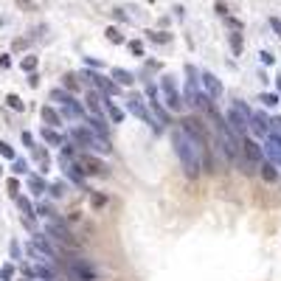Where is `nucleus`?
<instances>
[{
    "label": "nucleus",
    "instance_id": "nucleus-27",
    "mask_svg": "<svg viewBox=\"0 0 281 281\" xmlns=\"http://www.w3.org/2000/svg\"><path fill=\"white\" fill-rule=\"evenodd\" d=\"M62 87H65L67 93H79V90H82L79 74H65V76H62Z\"/></svg>",
    "mask_w": 281,
    "mask_h": 281
},
{
    "label": "nucleus",
    "instance_id": "nucleus-1",
    "mask_svg": "<svg viewBox=\"0 0 281 281\" xmlns=\"http://www.w3.org/2000/svg\"><path fill=\"white\" fill-rule=\"evenodd\" d=\"M169 138H171V147H174V155H178V163H180V171L186 174L189 183H197L202 178V166H200V152L197 147L189 140V135L180 129V124L169 129Z\"/></svg>",
    "mask_w": 281,
    "mask_h": 281
},
{
    "label": "nucleus",
    "instance_id": "nucleus-20",
    "mask_svg": "<svg viewBox=\"0 0 281 281\" xmlns=\"http://www.w3.org/2000/svg\"><path fill=\"white\" fill-rule=\"evenodd\" d=\"M110 79L116 82V85H121V87H132L138 76H135V74H129L127 67H113V71H110Z\"/></svg>",
    "mask_w": 281,
    "mask_h": 281
},
{
    "label": "nucleus",
    "instance_id": "nucleus-33",
    "mask_svg": "<svg viewBox=\"0 0 281 281\" xmlns=\"http://www.w3.org/2000/svg\"><path fill=\"white\" fill-rule=\"evenodd\" d=\"M0 158H6V160H17V152H14V147L9 144V140H0Z\"/></svg>",
    "mask_w": 281,
    "mask_h": 281
},
{
    "label": "nucleus",
    "instance_id": "nucleus-48",
    "mask_svg": "<svg viewBox=\"0 0 281 281\" xmlns=\"http://www.w3.org/2000/svg\"><path fill=\"white\" fill-rule=\"evenodd\" d=\"M23 281H28V278H23Z\"/></svg>",
    "mask_w": 281,
    "mask_h": 281
},
{
    "label": "nucleus",
    "instance_id": "nucleus-5",
    "mask_svg": "<svg viewBox=\"0 0 281 281\" xmlns=\"http://www.w3.org/2000/svg\"><path fill=\"white\" fill-rule=\"evenodd\" d=\"M158 87H160V93H163L166 110H169L171 116H183V110H186V98H183V93H180L178 79H174L171 74H163V76H160V82H158Z\"/></svg>",
    "mask_w": 281,
    "mask_h": 281
},
{
    "label": "nucleus",
    "instance_id": "nucleus-46",
    "mask_svg": "<svg viewBox=\"0 0 281 281\" xmlns=\"http://www.w3.org/2000/svg\"><path fill=\"white\" fill-rule=\"evenodd\" d=\"M28 85H31V87H37V85H40V76H37V74H31V76H28Z\"/></svg>",
    "mask_w": 281,
    "mask_h": 281
},
{
    "label": "nucleus",
    "instance_id": "nucleus-40",
    "mask_svg": "<svg viewBox=\"0 0 281 281\" xmlns=\"http://www.w3.org/2000/svg\"><path fill=\"white\" fill-rule=\"evenodd\" d=\"M214 9H217V14H220V17H228V3H225V0H217Z\"/></svg>",
    "mask_w": 281,
    "mask_h": 281
},
{
    "label": "nucleus",
    "instance_id": "nucleus-15",
    "mask_svg": "<svg viewBox=\"0 0 281 281\" xmlns=\"http://www.w3.org/2000/svg\"><path fill=\"white\" fill-rule=\"evenodd\" d=\"M259 180H262L264 186H275L281 180V169L273 163V160H264V163L259 166Z\"/></svg>",
    "mask_w": 281,
    "mask_h": 281
},
{
    "label": "nucleus",
    "instance_id": "nucleus-2",
    "mask_svg": "<svg viewBox=\"0 0 281 281\" xmlns=\"http://www.w3.org/2000/svg\"><path fill=\"white\" fill-rule=\"evenodd\" d=\"M180 129H183L186 135H189V140L197 147V152H202V149L214 147V140H211V132H208V124L205 118L200 116V113H183V116L178 118Z\"/></svg>",
    "mask_w": 281,
    "mask_h": 281
},
{
    "label": "nucleus",
    "instance_id": "nucleus-16",
    "mask_svg": "<svg viewBox=\"0 0 281 281\" xmlns=\"http://www.w3.org/2000/svg\"><path fill=\"white\" fill-rule=\"evenodd\" d=\"M31 158H34V163H37V171L40 174H48L51 171V152H48V147H34L31 149Z\"/></svg>",
    "mask_w": 281,
    "mask_h": 281
},
{
    "label": "nucleus",
    "instance_id": "nucleus-19",
    "mask_svg": "<svg viewBox=\"0 0 281 281\" xmlns=\"http://www.w3.org/2000/svg\"><path fill=\"white\" fill-rule=\"evenodd\" d=\"M85 107L90 110V116H104V104H101V93L93 87L85 93Z\"/></svg>",
    "mask_w": 281,
    "mask_h": 281
},
{
    "label": "nucleus",
    "instance_id": "nucleus-41",
    "mask_svg": "<svg viewBox=\"0 0 281 281\" xmlns=\"http://www.w3.org/2000/svg\"><path fill=\"white\" fill-rule=\"evenodd\" d=\"M225 23H228V25H231V28H233V31H242V20H236V17H231V14H228V17H225Z\"/></svg>",
    "mask_w": 281,
    "mask_h": 281
},
{
    "label": "nucleus",
    "instance_id": "nucleus-34",
    "mask_svg": "<svg viewBox=\"0 0 281 281\" xmlns=\"http://www.w3.org/2000/svg\"><path fill=\"white\" fill-rule=\"evenodd\" d=\"M0 281H14V262L0 264Z\"/></svg>",
    "mask_w": 281,
    "mask_h": 281
},
{
    "label": "nucleus",
    "instance_id": "nucleus-26",
    "mask_svg": "<svg viewBox=\"0 0 281 281\" xmlns=\"http://www.w3.org/2000/svg\"><path fill=\"white\" fill-rule=\"evenodd\" d=\"M12 174H14V178H28V174H31V169H28V160H25V158L12 160Z\"/></svg>",
    "mask_w": 281,
    "mask_h": 281
},
{
    "label": "nucleus",
    "instance_id": "nucleus-45",
    "mask_svg": "<svg viewBox=\"0 0 281 281\" xmlns=\"http://www.w3.org/2000/svg\"><path fill=\"white\" fill-rule=\"evenodd\" d=\"M113 14H116V20H118V23H127V14H124L121 9H116V12H113Z\"/></svg>",
    "mask_w": 281,
    "mask_h": 281
},
{
    "label": "nucleus",
    "instance_id": "nucleus-4",
    "mask_svg": "<svg viewBox=\"0 0 281 281\" xmlns=\"http://www.w3.org/2000/svg\"><path fill=\"white\" fill-rule=\"evenodd\" d=\"M67 138L74 140V144H79L82 152H96V155H110L113 152V144L101 140L87 124H74V127L67 129Z\"/></svg>",
    "mask_w": 281,
    "mask_h": 281
},
{
    "label": "nucleus",
    "instance_id": "nucleus-30",
    "mask_svg": "<svg viewBox=\"0 0 281 281\" xmlns=\"http://www.w3.org/2000/svg\"><path fill=\"white\" fill-rule=\"evenodd\" d=\"M127 48H129V54L138 56V59H144V56H147V48H144V43H140V40H129Z\"/></svg>",
    "mask_w": 281,
    "mask_h": 281
},
{
    "label": "nucleus",
    "instance_id": "nucleus-14",
    "mask_svg": "<svg viewBox=\"0 0 281 281\" xmlns=\"http://www.w3.org/2000/svg\"><path fill=\"white\" fill-rule=\"evenodd\" d=\"M40 118H43V127H51V129H62V127H65V118H62L59 110L51 107V104H43V107H40Z\"/></svg>",
    "mask_w": 281,
    "mask_h": 281
},
{
    "label": "nucleus",
    "instance_id": "nucleus-12",
    "mask_svg": "<svg viewBox=\"0 0 281 281\" xmlns=\"http://www.w3.org/2000/svg\"><path fill=\"white\" fill-rule=\"evenodd\" d=\"M101 104H104V116L110 118V124H124V118H127V110H124V107L116 101V98L101 96Z\"/></svg>",
    "mask_w": 281,
    "mask_h": 281
},
{
    "label": "nucleus",
    "instance_id": "nucleus-11",
    "mask_svg": "<svg viewBox=\"0 0 281 281\" xmlns=\"http://www.w3.org/2000/svg\"><path fill=\"white\" fill-rule=\"evenodd\" d=\"M85 124L93 129V132L98 135L101 140H107V144H113V129H110V118H104V116H87Z\"/></svg>",
    "mask_w": 281,
    "mask_h": 281
},
{
    "label": "nucleus",
    "instance_id": "nucleus-25",
    "mask_svg": "<svg viewBox=\"0 0 281 281\" xmlns=\"http://www.w3.org/2000/svg\"><path fill=\"white\" fill-rule=\"evenodd\" d=\"M48 194H51V200H62V197L67 194V183L65 180H54V183H48Z\"/></svg>",
    "mask_w": 281,
    "mask_h": 281
},
{
    "label": "nucleus",
    "instance_id": "nucleus-44",
    "mask_svg": "<svg viewBox=\"0 0 281 281\" xmlns=\"http://www.w3.org/2000/svg\"><path fill=\"white\" fill-rule=\"evenodd\" d=\"M9 65H12V56H9V54H0V67H9Z\"/></svg>",
    "mask_w": 281,
    "mask_h": 281
},
{
    "label": "nucleus",
    "instance_id": "nucleus-32",
    "mask_svg": "<svg viewBox=\"0 0 281 281\" xmlns=\"http://www.w3.org/2000/svg\"><path fill=\"white\" fill-rule=\"evenodd\" d=\"M37 65H40V59L37 56H23V62H20V67H23L25 74H37Z\"/></svg>",
    "mask_w": 281,
    "mask_h": 281
},
{
    "label": "nucleus",
    "instance_id": "nucleus-24",
    "mask_svg": "<svg viewBox=\"0 0 281 281\" xmlns=\"http://www.w3.org/2000/svg\"><path fill=\"white\" fill-rule=\"evenodd\" d=\"M90 205L96 208V211H104V208L110 205V194H104V191H90Z\"/></svg>",
    "mask_w": 281,
    "mask_h": 281
},
{
    "label": "nucleus",
    "instance_id": "nucleus-13",
    "mask_svg": "<svg viewBox=\"0 0 281 281\" xmlns=\"http://www.w3.org/2000/svg\"><path fill=\"white\" fill-rule=\"evenodd\" d=\"M59 116L65 118V121H82V124H85V118H87V107L79 101V98H74L71 104H65V107L59 110Z\"/></svg>",
    "mask_w": 281,
    "mask_h": 281
},
{
    "label": "nucleus",
    "instance_id": "nucleus-37",
    "mask_svg": "<svg viewBox=\"0 0 281 281\" xmlns=\"http://www.w3.org/2000/svg\"><path fill=\"white\" fill-rule=\"evenodd\" d=\"M147 37L152 40V43H158V45L169 43V34H163V31H147Z\"/></svg>",
    "mask_w": 281,
    "mask_h": 281
},
{
    "label": "nucleus",
    "instance_id": "nucleus-31",
    "mask_svg": "<svg viewBox=\"0 0 281 281\" xmlns=\"http://www.w3.org/2000/svg\"><path fill=\"white\" fill-rule=\"evenodd\" d=\"M6 104L12 107L14 113H23V110H25V101L17 96V93H9V96H6Z\"/></svg>",
    "mask_w": 281,
    "mask_h": 281
},
{
    "label": "nucleus",
    "instance_id": "nucleus-42",
    "mask_svg": "<svg viewBox=\"0 0 281 281\" xmlns=\"http://www.w3.org/2000/svg\"><path fill=\"white\" fill-rule=\"evenodd\" d=\"M270 25H273V31H275V37L281 40V17H270Z\"/></svg>",
    "mask_w": 281,
    "mask_h": 281
},
{
    "label": "nucleus",
    "instance_id": "nucleus-21",
    "mask_svg": "<svg viewBox=\"0 0 281 281\" xmlns=\"http://www.w3.org/2000/svg\"><path fill=\"white\" fill-rule=\"evenodd\" d=\"M256 101L262 104L264 110H278L281 96H278V93H270V90H264V93H259V96H256Z\"/></svg>",
    "mask_w": 281,
    "mask_h": 281
},
{
    "label": "nucleus",
    "instance_id": "nucleus-43",
    "mask_svg": "<svg viewBox=\"0 0 281 281\" xmlns=\"http://www.w3.org/2000/svg\"><path fill=\"white\" fill-rule=\"evenodd\" d=\"M259 56H262V62H264V65H273V54H270V51H262V54H259Z\"/></svg>",
    "mask_w": 281,
    "mask_h": 281
},
{
    "label": "nucleus",
    "instance_id": "nucleus-8",
    "mask_svg": "<svg viewBox=\"0 0 281 281\" xmlns=\"http://www.w3.org/2000/svg\"><path fill=\"white\" fill-rule=\"evenodd\" d=\"M127 110L132 113L138 121H144V124H149V127H155V129H160L158 124H155V116H152V110H149V104H147V96L144 93H138V90H132L127 96Z\"/></svg>",
    "mask_w": 281,
    "mask_h": 281
},
{
    "label": "nucleus",
    "instance_id": "nucleus-28",
    "mask_svg": "<svg viewBox=\"0 0 281 281\" xmlns=\"http://www.w3.org/2000/svg\"><path fill=\"white\" fill-rule=\"evenodd\" d=\"M104 34H107V40H110L113 45H124V43H127V37L121 34V28H118V25H110Z\"/></svg>",
    "mask_w": 281,
    "mask_h": 281
},
{
    "label": "nucleus",
    "instance_id": "nucleus-36",
    "mask_svg": "<svg viewBox=\"0 0 281 281\" xmlns=\"http://www.w3.org/2000/svg\"><path fill=\"white\" fill-rule=\"evenodd\" d=\"M20 186H23V183H20V178H14V174L6 180V189H9V194H12L14 200H17V197H20Z\"/></svg>",
    "mask_w": 281,
    "mask_h": 281
},
{
    "label": "nucleus",
    "instance_id": "nucleus-10",
    "mask_svg": "<svg viewBox=\"0 0 281 281\" xmlns=\"http://www.w3.org/2000/svg\"><path fill=\"white\" fill-rule=\"evenodd\" d=\"M200 85H202V90H205L208 96L214 98V101H220V98L225 96V87H222V82L217 79L214 74H208V71H200Z\"/></svg>",
    "mask_w": 281,
    "mask_h": 281
},
{
    "label": "nucleus",
    "instance_id": "nucleus-47",
    "mask_svg": "<svg viewBox=\"0 0 281 281\" xmlns=\"http://www.w3.org/2000/svg\"><path fill=\"white\" fill-rule=\"evenodd\" d=\"M85 62H87V65H90V67H96V71H98V67H101V62H98V59H90V56H87Z\"/></svg>",
    "mask_w": 281,
    "mask_h": 281
},
{
    "label": "nucleus",
    "instance_id": "nucleus-22",
    "mask_svg": "<svg viewBox=\"0 0 281 281\" xmlns=\"http://www.w3.org/2000/svg\"><path fill=\"white\" fill-rule=\"evenodd\" d=\"M37 217H40V220H45V222H48V220H59V214H56V205H54L51 200H43V202L37 205Z\"/></svg>",
    "mask_w": 281,
    "mask_h": 281
},
{
    "label": "nucleus",
    "instance_id": "nucleus-39",
    "mask_svg": "<svg viewBox=\"0 0 281 281\" xmlns=\"http://www.w3.org/2000/svg\"><path fill=\"white\" fill-rule=\"evenodd\" d=\"M20 273H23V278H28V281L37 278V275H34V267H31V264H20Z\"/></svg>",
    "mask_w": 281,
    "mask_h": 281
},
{
    "label": "nucleus",
    "instance_id": "nucleus-18",
    "mask_svg": "<svg viewBox=\"0 0 281 281\" xmlns=\"http://www.w3.org/2000/svg\"><path fill=\"white\" fill-rule=\"evenodd\" d=\"M25 183H28V191L34 197H43L45 191H48V180H45V174H40V171H31L28 178H25Z\"/></svg>",
    "mask_w": 281,
    "mask_h": 281
},
{
    "label": "nucleus",
    "instance_id": "nucleus-35",
    "mask_svg": "<svg viewBox=\"0 0 281 281\" xmlns=\"http://www.w3.org/2000/svg\"><path fill=\"white\" fill-rule=\"evenodd\" d=\"M9 253H12V262H23V248H20L17 239H12V242H9Z\"/></svg>",
    "mask_w": 281,
    "mask_h": 281
},
{
    "label": "nucleus",
    "instance_id": "nucleus-6",
    "mask_svg": "<svg viewBox=\"0 0 281 281\" xmlns=\"http://www.w3.org/2000/svg\"><path fill=\"white\" fill-rule=\"evenodd\" d=\"M74 163L82 169V174H85L87 180L90 178H101V180L110 178V163L96 152H79V158H76Z\"/></svg>",
    "mask_w": 281,
    "mask_h": 281
},
{
    "label": "nucleus",
    "instance_id": "nucleus-23",
    "mask_svg": "<svg viewBox=\"0 0 281 281\" xmlns=\"http://www.w3.org/2000/svg\"><path fill=\"white\" fill-rule=\"evenodd\" d=\"M48 98H51V101H54V104H59V107H65V104H71L76 96H74V93H67L65 87H54Z\"/></svg>",
    "mask_w": 281,
    "mask_h": 281
},
{
    "label": "nucleus",
    "instance_id": "nucleus-17",
    "mask_svg": "<svg viewBox=\"0 0 281 281\" xmlns=\"http://www.w3.org/2000/svg\"><path fill=\"white\" fill-rule=\"evenodd\" d=\"M40 138H43V144H45V147H51V149H62V144L67 140V135H62L59 129L43 127V129H40Z\"/></svg>",
    "mask_w": 281,
    "mask_h": 281
},
{
    "label": "nucleus",
    "instance_id": "nucleus-7",
    "mask_svg": "<svg viewBox=\"0 0 281 281\" xmlns=\"http://www.w3.org/2000/svg\"><path fill=\"white\" fill-rule=\"evenodd\" d=\"M67 275L74 281H98V267L90 262V259H82V256H74L67 259Z\"/></svg>",
    "mask_w": 281,
    "mask_h": 281
},
{
    "label": "nucleus",
    "instance_id": "nucleus-3",
    "mask_svg": "<svg viewBox=\"0 0 281 281\" xmlns=\"http://www.w3.org/2000/svg\"><path fill=\"white\" fill-rule=\"evenodd\" d=\"M239 144H242V160H239L236 169L242 171V174H248V178H253V174H259V166L267 160V155H264V147L259 144L253 135H242L239 138Z\"/></svg>",
    "mask_w": 281,
    "mask_h": 281
},
{
    "label": "nucleus",
    "instance_id": "nucleus-38",
    "mask_svg": "<svg viewBox=\"0 0 281 281\" xmlns=\"http://www.w3.org/2000/svg\"><path fill=\"white\" fill-rule=\"evenodd\" d=\"M20 140H23L25 149H34V147H37V144H34V135H31L28 129H23V132H20Z\"/></svg>",
    "mask_w": 281,
    "mask_h": 281
},
{
    "label": "nucleus",
    "instance_id": "nucleus-29",
    "mask_svg": "<svg viewBox=\"0 0 281 281\" xmlns=\"http://www.w3.org/2000/svg\"><path fill=\"white\" fill-rule=\"evenodd\" d=\"M231 51H233V56H242V51H244V43H242L239 31H231Z\"/></svg>",
    "mask_w": 281,
    "mask_h": 281
},
{
    "label": "nucleus",
    "instance_id": "nucleus-9",
    "mask_svg": "<svg viewBox=\"0 0 281 281\" xmlns=\"http://www.w3.org/2000/svg\"><path fill=\"white\" fill-rule=\"evenodd\" d=\"M270 129H273V118H270L264 110H253L251 113V132H253V138H267Z\"/></svg>",
    "mask_w": 281,
    "mask_h": 281
}]
</instances>
